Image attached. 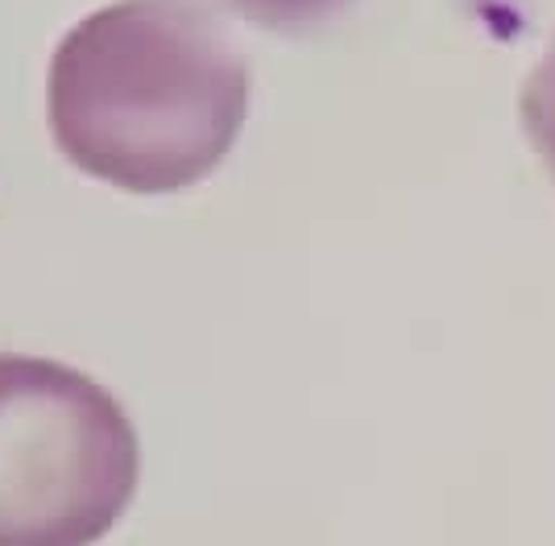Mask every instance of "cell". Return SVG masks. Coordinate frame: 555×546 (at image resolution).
<instances>
[{"label": "cell", "instance_id": "obj_2", "mask_svg": "<svg viewBox=\"0 0 555 546\" xmlns=\"http://www.w3.org/2000/svg\"><path fill=\"white\" fill-rule=\"evenodd\" d=\"M141 434L108 386L0 352V546H100L141 493Z\"/></svg>", "mask_w": 555, "mask_h": 546}, {"label": "cell", "instance_id": "obj_4", "mask_svg": "<svg viewBox=\"0 0 555 546\" xmlns=\"http://www.w3.org/2000/svg\"><path fill=\"white\" fill-rule=\"evenodd\" d=\"M518 120H522V133L531 141V150L543 158V166L555 179V38L518 88Z\"/></svg>", "mask_w": 555, "mask_h": 546}, {"label": "cell", "instance_id": "obj_3", "mask_svg": "<svg viewBox=\"0 0 555 546\" xmlns=\"http://www.w3.org/2000/svg\"><path fill=\"white\" fill-rule=\"evenodd\" d=\"M216 4L236 13L254 29L299 38V34H311V29H324L327 22H336L352 0H216Z\"/></svg>", "mask_w": 555, "mask_h": 546}, {"label": "cell", "instance_id": "obj_1", "mask_svg": "<svg viewBox=\"0 0 555 546\" xmlns=\"http://www.w3.org/2000/svg\"><path fill=\"white\" fill-rule=\"evenodd\" d=\"M249 67L199 0H108L47 63V129L83 179L166 199L199 186L249 120Z\"/></svg>", "mask_w": 555, "mask_h": 546}]
</instances>
